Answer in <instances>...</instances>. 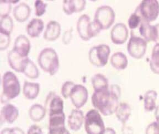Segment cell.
Segmentation results:
<instances>
[{"instance_id":"6da1fadb","label":"cell","mask_w":159,"mask_h":134,"mask_svg":"<svg viewBox=\"0 0 159 134\" xmlns=\"http://www.w3.org/2000/svg\"><path fill=\"white\" fill-rule=\"evenodd\" d=\"M109 88L101 91H94L91 97L92 105L104 116L116 113L119 105V98Z\"/></svg>"},{"instance_id":"7a4b0ae2","label":"cell","mask_w":159,"mask_h":134,"mask_svg":"<svg viewBox=\"0 0 159 134\" xmlns=\"http://www.w3.org/2000/svg\"><path fill=\"white\" fill-rule=\"evenodd\" d=\"M2 92L1 96V102L7 103L15 99L20 93V84L17 76L12 71H7L2 77Z\"/></svg>"},{"instance_id":"3957f363","label":"cell","mask_w":159,"mask_h":134,"mask_svg":"<svg viewBox=\"0 0 159 134\" xmlns=\"http://www.w3.org/2000/svg\"><path fill=\"white\" fill-rule=\"evenodd\" d=\"M38 63L44 72L54 76L59 69V59L57 52L51 47L44 48L38 56Z\"/></svg>"},{"instance_id":"277c9868","label":"cell","mask_w":159,"mask_h":134,"mask_svg":"<svg viewBox=\"0 0 159 134\" xmlns=\"http://www.w3.org/2000/svg\"><path fill=\"white\" fill-rule=\"evenodd\" d=\"M76 28L80 37L84 41L95 37L101 30L93 21H91L90 17L87 15H82L79 18Z\"/></svg>"},{"instance_id":"5b68a950","label":"cell","mask_w":159,"mask_h":134,"mask_svg":"<svg viewBox=\"0 0 159 134\" xmlns=\"http://www.w3.org/2000/svg\"><path fill=\"white\" fill-rule=\"evenodd\" d=\"M84 129L87 134H103L106 128L99 112L91 109L84 117Z\"/></svg>"},{"instance_id":"8992f818","label":"cell","mask_w":159,"mask_h":134,"mask_svg":"<svg viewBox=\"0 0 159 134\" xmlns=\"http://www.w3.org/2000/svg\"><path fill=\"white\" fill-rule=\"evenodd\" d=\"M110 53L111 49L107 45L94 46L90 49L89 52V62L96 67H104L108 63Z\"/></svg>"},{"instance_id":"52a82bcc","label":"cell","mask_w":159,"mask_h":134,"mask_svg":"<svg viewBox=\"0 0 159 134\" xmlns=\"http://www.w3.org/2000/svg\"><path fill=\"white\" fill-rule=\"evenodd\" d=\"M115 17V12L111 7L102 6L96 11L93 22L101 30L108 29L114 23Z\"/></svg>"},{"instance_id":"ba28073f","label":"cell","mask_w":159,"mask_h":134,"mask_svg":"<svg viewBox=\"0 0 159 134\" xmlns=\"http://www.w3.org/2000/svg\"><path fill=\"white\" fill-rule=\"evenodd\" d=\"M143 20L147 22H154L159 15V3L157 0H143L138 6Z\"/></svg>"},{"instance_id":"9c48e42d","label":"cell","mask_w":159,"mask_h":134,"mask_svg":"<svg viewBox=\"0 0 159 134\" xmlns=\"http://www.w3.org/2000/svg\"><path fill=\"white\" fill-rule=\"evenodd\" d=\"M145 40L134 34L131 32V36L127 45V51L131 57L135 59H140L144 56L147 48Z\"/></svg>"},{"instance_id":"30bf717a","label":"cell","mask_w":159,"mask_h":134,"mask_svg":"<svg viewBox=\"0 0 159 134\" xmlns=\"http://www.w3.org/2000/svg\"><path fill=\"white\" fill-rule=\"evenodd\" d=\"M49 117L48 134H66L68 130L65 127L64 112L51 114Z\"/></svg>"},{"instance_id":"8fae6325","label":"cell","mask_w":159,"mask_h":134,"mask_svg":"<svg viewBox=\"0 0 159 134\" xmlns=\"http://www.w3.org/2000/svg\"><path fill=\"white\" fill-rule=\"evenodd\" d=\"M69 98L73 105L76 109H80L87 102L89 92L84 86L75 84L70 94Z\"/></svg>"},{"instance_id":"7c38bea8","label":"cell","mask_w":159,"mask_h":134,"mask_svg":"<svg viewBox=\"0 0 159 134\" xmlns=\"http://www.w3.org/2000/svg\"><path fill=\"white\" fill-rule=\"evenodd\" d=\"M45 108L48 115L64 112V100L55 92H50L46 98Z\"/></svg>"},{"instance_id":"4fadbf2b","label":"cell","mask_w":159,"mask_h":134,"mask_svg":"<svg viewBox=\"0 0 159 134\" xmlns=\"http://www.w3.org/2000/svg\"><path fill=\"white\" fill-rule=\"evenodd\" d=\"M129 32L127 26L122 23L114 25L111 32L112 42L116 45H122L127 42Z\"/></svg>"},{"instance_id":"5bb4252c","label":"cell","mask_w":159,"mask_h":134,"mask_svg":"<svg viewBox=\"0 0 159 134\" xmlns=\"http://www.w3.org/2000/svg\"><path fill=\"white\" fill-rule=\"evenodd\" d=\"M19 116V110L14 105L7 103L1 110V123L13 124L16 122Z\"/></svg>"},{"instance_id":"9a60e30c","label":"cell","mask_w":159,"mask_h":134,"mask_svg":"<svg viewBox=\"0 0 159 134\" xmlns=\"http://www.w3.org/2000/svg\"><path fill=\"white\" fill-rule=\"evenodd\" d=\"M29 57H22L12 49L8 53L7 61L12 69L16 72L22 73Z\"/></svg>"},{"instance_id":"2e32d148","label":"cell","mask_w":159,"mask_h":134,"mask_svg":"<svg viewBox=\"0 0 159 134\" xmlns=\"http://www.w3.org/2000/svg\"><path fill=\"white\" fill-rule=\"evenodd\" d=\"M84 121V115L82 110L79 109H72L68 117L67 124L71 130L77 132L81 129Z\"/></svg>"},{"instance_id":"e0dca14e","label":"cell","mask_w":159,"mask_h":134,"mask_svg":"<svg viewBox=\"0 0 159 134\" xmlns=\"http://www.w3.org/2000/svg\"><path fill=\"white\" fill-rule=\"evenodd\" d=\"M31 45L30 40L25 35H20L16 38L13 48L15 51L22 57H28Z\"/></svg>"},{"instance_id":"ac0fdd59","label":"cell","mask_w":159,"mask_h":134,"mask_svg":"<svg viewBox=\"0 0 159 134\" xmlns=\"http://www.w3.org/2000/svg\"><path fill=\"white\" fill-rule=\"evenodd\" d=\"M86 1L84 0H65L62 9L66 15L70 16L75 13L82 12L85 9Z\"/></svg>"},{"instance_id":"d6986e66","label":"cell","mask_w":159,"mask_h":134,"mask_svg":"<svg viewBox=\"0 0 159 134\" xmlns=\"http://www.w3.org/2000/svg\"><path fill=\"white\" fill-rule=\"evenodd\" d=\"M61 30V25L59 23L55 20H50L47 23L43 38L47 41H55L59 37Z\"/></svg>"},{"instance_id":"ffe728a7","label":"cell","mask_w":159,"mask_h":134,"mask_svg":"<svg viewBox=\"0 0 159 134\" xmlns=\"http://www.w3.org/2000/svg\"><path fill=\"white\" fill-rule=\"evenodd\" d=\"M44 28V24L42 20L39 18H33L28 23L26 31L28 35L32 38H38L43 32Z\"/></svg>"},{"instance_id":"44dd1931","label":"cell","mask_w":159,"mask_h":134,"mask_svg":"<svg viewBox=\"0 0 159 134\" xmlns=\"http://www.w3.org/2000/svg\"><path fill=\"white\" fill-rule=\"evenodd\" d=\"M31 9L30 6L25 3H20L16 6L13 10L15 20L20 23L25 22L30 18Z\"/></svg>"},{"instance_id":"7402d4cb","label":"cell","mask_w":159,"mask_h":134,"mask_svg":"<svg viewBox=\"0 0 159 134\" xmlns=\"http://www.w3.org/2000/svg\"><path fill=\"white\" fill-rule=\"evenodd\" d=\"M40 92V84L35 82L25 81L23 87V94L29 100H34L38 96Z\"/></svg>"},{"instance_id":"603a6c76","label":"cell","mask_w":159,"mask_h":134,"mask_svg":"<svg viewBox=\"0 0 159 134\" xmlns=\"http://www.w3.org/2000/svg\"><path fill=\"white\" fill-rule=\"evenodd\" d=\"M111 64L115 69L123 70L128 64L127 56L122 52H115L111 57Z\"/></svg>"},{"instance_id":"cb8c5ba5","label":"cell","mask_w":159,"mask_h":134,"mask_svg":"<svg viewBox=\"0 0 159 134\" xmlns=\"http://www.w3.org/2000/svg\"><path fill=\"white\" fill-rule=\"evenodd\" d=\"M157 93L154 90L148 91L144 96V108L145 111L150 112L155 110L157 108Z\"/></svg>"},{"instance_id":"d4e9b609","label":"cell","mask_w":159,"mask_h":134,"mask_svg":"<svg viewBox=\"0 0 159 134\" xmlns=\"http://www.w3.org/2000/svg\"><path fill=\"white\" fill-rule=\"evenodd\" d=\"M47 113L45 108L41 104H35L30 107L29 116L34 122H40L44 118Z\"/></svg>"},{"instance_id":"484cf974","label":"cell","mask_w":159,"mask_h":134,"mask_svg":"<svg viewBox=\"0 0 159 134\" xmlns=\"http://www.w3.org/2000/svg\"><path fill=\"white\" fill-rule=\"evenodd\" d=\"M131 108L126 103H120L116 112V115L118 120L123 125L126 124L131 115Z\"/></svg>"},{"instance_id":"4316f807","label":"cell","mask_w":159,"mask_h":134,"mask_svg":"<svg viewBox=\"0 0 159 134\" xmlns=\"http://www.w3.org/2000/svg\"><path fill=\"white\" fill-rule=\"evenodd\" d=\"M92 87L94 91H101L109 89L108 80L101 74H94L91 78Z\"/></svg>"},{"instance_id":"83f0119b","label":"cell","mask_w":159,"mask_h":134,"mask_svg":"<svg viewBox=\"0 0 159 134\" xmlns=\"http://www.w3.org/2000/svg\"><path fill=\"white\" fill-rule=\"evenodd\" d=\"M139 33L143 39L147 41V42H153L154 39V25H152L150 23L147 22L144 20H142V23L139 26Z\"/></svg>"},{"instance_id":"f1b7e54d","label":"cell","mask_w":159,"mask_h":134,"mask_svg":"<svg viewBox=\"0 0 159 134\" xmlns=\"http://www.w3.org/2000/svg\"><path fill=\"white\" fill-rule=\"evenodd\" d=\"M23 74L26 77L30 79H37L39 76V69L34 62L28 58L26 64L25 65Z\"/></svg>"},{"instance_id":"f546056e","label":"cell","mask_w":159,"mask_h":134,"mask_svg":"<svg viewBox=\"0 0 159 134\" xmlns=\"http://www.w3.org/2000/svg\"><path fill=\"white\" fill-rule=\"evenodd\" d=\"M150 66L154 74H159V44L155 45L152 49Z\"/></svg>"},{"instance_id":"4dcf8cb0","label":"cell","mask_w":159,"mask_h":134,"mask_svg":"<svg viewBox=\"0 0 159 134\" xmlns=\"http://www.w3.org/2000/svg\"><path fill=\"white\" fill-rule=\"evenodd\" d=\"M14 27V23L12 18L9 16L1 18L0 33L11 35Z\"/></svg>"},{"instance_id":"1f68e13d","label":"cell","mask_w":159,"mask_h":134,"mask_svg":"<svg viewBox=\"0 0 159 134\" xmlns=\"http://www.w3.org/2000/svg\"><path fill=\"white\" fill-rule=\"evenodd\" d=\"M142 20L143 18L142 16L137 8L135 12L132 13L129 17L128 20V25L129 28L130 29L133 30L139 27L142 23Z\"/></svg>"},{"instance_id":"d6a6232c","label":"cell","mask_w":159,"mask_h":134,"mask_svg":"<svg viewBox=\"0 0 159 134\" xmlns=\"http://www.w3.org/2000/svg\"><path fill=\"white\" fill-rule=\"evenodd\" d=\"M48 4L43 1L36 0L34 1L35 14L37 17H42L46 12Z\"/></svg>"},{"instance_id":"836d02e7","label":"cell","mask_w":159,"mask_h":134,"mask_svg":"<svg viewBox=\"0 0 159 134\" xmlns=\"http://www.w3.org/2000/svg\"><path fill=\"white\" fill-rule=\"evenodd\" d=\"M12 8L10 1H0V16L1 18L9 16Z\"/></svg>"},{"instance_id":"e575fe53","label":"cell","mask_w":159,"mask_h":134,"mask_svg":"<svg viewBox=\"0 0 159 134\" xmlns=\"http://www.w3.org/2000/svg\"><path fill=\"white\" fill-rule=\"evenodd\" d=\"M75 85L74 82L70 81H66L63 83L61 88V94L65 99L69 98L70 94Z\"/></svg>"},{"instance_id":"d590c367","label":"cell","mask_w":159,"mask_h":134,"mask_svg":"<svg viewBox=\"0 0 159 134\" xmlns=\"http://www.w3.org/2000/svg\"><path fill=\"white\" fill-rule=\"evenodd\" d=\"M11 43V35L0 33V50L3 51L7 49Z\"/></svg>"},{"instance_id":"8d00e7d4","label":"cell","mask_w":159,"mask_h":134,"mask_svg":"<svg viewBox=\"0 0 159 134\" xmlns=\"http://www.w3.org/2000/svg\"><path fill=\"white\" fill-rule=\"evenodd\" d=\"M145 134H159V125L157 122H152L147 127Z\"/></svg>"},{"instance_id":"74e56055","label":"cell","mask_w":159,"mask_h":134,"mask_svg":"<svg viewBox=\"0 0 159 134\" xmlns=\"http://www.w3.org/2000/svg\"><path fill=\"white\" fill-rule=\"evenodd\" d=\"M1 134H25V133L20 127H7L3 129Z\"/></svg>"},{"instance_id":"f35d334b","label":"cell","mask_w":159,"mask_h":134,"mask_svg":"<svg viewBox=\"0 0 159 134\" xmlns=\"http://www.w3.org/2000/svg\"><path fill=\"white\" fill-rule=\"evenodd\" d=\"M72 31H73V29L72 28H71L70 29L67 30L66 32H65L62 39V42L64 44H69L70 42V41L72 37Z\"/></svg>"},{"instance_id":"ab89813d","label":"cell","mask_w":159,"mask_h":134,"mask_svg":"<svg viewBox=\"0 0 159 134\" xmlns=\"http://www.w3.org/2000/svg\"><path fill=\"white\" fill-rule=\"evenodd\" d=\"M27 134H43V132L39 126L34 124L29 127Z\"/></svg>"},{"instance_id":"60d3db41","label":"cell","mask_w":159,"mask_h":134,"mask_svg":"<svg viewBox=\"0 0 159 134\" xmlns=\"http://www.w3.org/2000/svg\"><path fill=\"white\" fill-rule=\"evenodd\" d=\"M154 34L153 42L156 43V44H159V23L154 25Z\"/></svg>"},{"instance_id":"b9f144b4","label":"cell","mask_w":159,"mask_h":134,"mask_svg":"<svg viewBox=\"0 0 159 134\" xmlns=\"http://www.w3.org/2000/svg\"><path fill=\"white\" fill-rule=\"evenodd\" d=\"M109 90L113 93L114 94H116L118 97H120L121 94V90L120 88L117 84H112L109 88Z\"/></svg>"},{"instance_id":"7bdbcfd3","label":"cell","mask_w":159,"mask_h":134,"mask_svg":"<svg viewBox=\"0 0 159 134\" xmlns=\"http://www.w3.org/2000/svg\"><path fill=\"white\" fill-rule=\"evenodd\" d=\"M122 134H133L134 132L131 127L124 124L122 127Z\"/></svg>"},{"instance_id":"ee69618b","label":"cell","mask_w":159,"mask_h":134,"mask_svg":"<svg viewBox=\"0 0 159 134\" xmlns=\"http://www.w3.org/2000/svg\"><path fill=\"white\" fill-rule=\"evenodd\" d=\"M103 134H116V132L113 128L107 127Z\"/></svg>"},{"instance_id":"f6af8a7d","label":"cell","mask_w":159,"mask_h":134,"mask_svg":"<svg viewBox=\"0 0 159 134\" xmlns=\"http://www.w3.org/2000/svg\"><path fill=\"white\" fill-rule=\"evenodd\" d=\"M155 117L157 122L159 125V104L157 106L155 111Z\"/></svg>"},{"instance_id":"bcb514c9","label":"cell","mask_w":159,"mask_h":134,"mask_svg":"<svg viewBox=\"0 0 159 134\" xmlns=\"http://www.w3.org/2000/svg\"><path fill=\"white\" fill-rule=\"evenodd\" d=\"M66 134H70V133L69 132V131H67V132L66 133Z\"/></svg>"}]
</instances>
